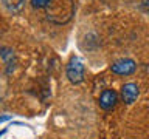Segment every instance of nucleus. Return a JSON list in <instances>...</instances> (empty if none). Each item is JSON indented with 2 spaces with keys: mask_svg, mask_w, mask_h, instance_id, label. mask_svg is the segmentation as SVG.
I'll list each match as a JSON object with an SVG mask.
<instances>
[{
  "mask_svg": "<svg viewBox=\"0 0 149 139\" xmlns=\"http://www.w3.org/2000/svg\"><path fill=\"white\" fill-rule=\"evenodd\" d=\"M144 6H146V11L149 12V0H144Z\"/></svg>",
  "mask_w": 149,
  "mask_h": 139,
  "instance_id": "obj_9",
  "label": "nucleus"
},
{
  "mask_svg": "<svg viewBox=\"0 0 149 139\" xmlns=\"http://www.w3.org/2000/svg\"><path fill=\"white\" fill-rule=\"evenodd\" d=\"M50 0H31V5L37 9H45V6L48 5Z\"/></svg>",
  "mask_w": 149,
  "mask_h": 139,
  "instance_id": "obj_8",
  "label": "nucleus"
},
{
  "mask_svg": "<svg viewBox=\"0 0 149 139\" xmlns=\"http://www.w3.org/2000/svg\"><path fill=\"white\" fill-rule=\"evenodd\" d=\"M2 3H3V6L13 14L20 12L23 9V6H25V0H2Z\"/></svg>",
  "mask_w": 149,
  "mask_h": 139,
  "instance_id": "obj_6",
  "label": "nucleus"
},
{
  "mask_svg": "<svg viewBox=\"0 0 149 139\" xmlns=\"http://www.w3.org/2000/svg\"><path fill=\"white\" fill-rule=\"evenodd\" d=\"M118 102V94L113 90H104L100 96V107L102 110H112Z\"/></svg>",
  "mask_w": 149,
  "mask_h": 139,
  "instance_id": "obj_5",
  "label": "nucleus"
},
{
  "mask_svg": "<svg viewBox=\"0 0 149 139\" xmlns=\"http://www.w3.org/2000/svg\"><path fill=\"white\" fill-rule=\"evenodd\" d=\"M47 19L54 25H65L74 16L73 0H50L45 6Z\"/></svg>",
  "mask_w": 149,
  "mask_h": 139,
  "instance_id": "obj_1",
  "label": "nucleus"
},
{
  "mask_svg": "<svg viewBox=\"0 0 149 139\" xmlns=\"http://www.w3.org/2000/svg\"><path fill=\"white\" fill-rule=\"evenodd\" d=\"M140 91H138V85L137 83H126V85H123V88H121V99H123L124 104H132V102H135V99L138 97Z\"/></svg>",
  "mask_w": 149,
  "mask_h": 139,
  "instance_id": "obj_4",
  "label": "nucleus"
},
{
  "mask_svg": "<svg viewBox=\"0 0 149 139\" xmlns=\"http://www.w3.org/2000/svg\"><path fill=\"white\" fill-rule=\"evenodd\" d=\"M67 77L72 83H81L84 81V63L79 57H72L67 65Z\"/></svg>",
  "mask_w": 149,
  "mask_h": 139,
  "instance_id": "obj_2",
  "label": "nucleus"
},
{
  "mask_svg": "<svg viewBox=\"0 0 149 139\" xmlns=\"http://www.w3.org/2000/svg\"><path fill=\"white\" fill-rule=\"evenodd\" d=\"M0 56H2V59L6 62L8 71H11V67H14V51L11 48H8V46H2V48H0Z\"/></svg>",
  "mask_w": 149,
  "mask_h": 139,
  "instance_id": "obj_7",
  "label": "nucleus"
},
{
  "mask_svg": "<svg viewBox=\"0 0 149 139\" xmlns=\"http://www.w3.org/2000/svg\"><path fill=\"white\" fill-rule=\"evenodd\" d=\"M110 70L115 74H120V76H130L137 70V63L132 59H120V60L112 63Z\"/></svg>",
  "mask_w": 149,
  "mask_h": 139,
  "instance_id": "obj_3",
  "label": "nucleus"
}]
</instances>
